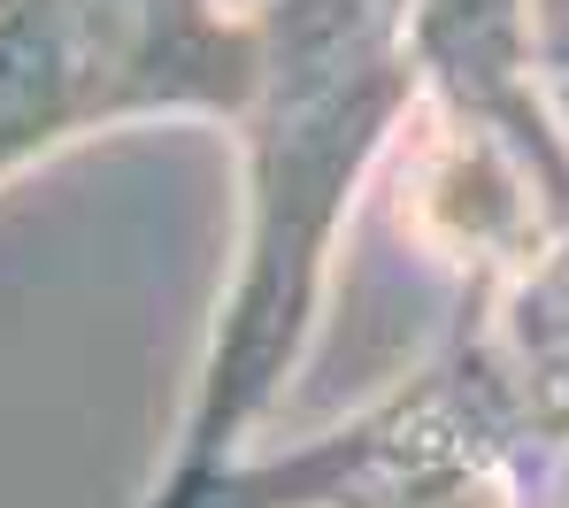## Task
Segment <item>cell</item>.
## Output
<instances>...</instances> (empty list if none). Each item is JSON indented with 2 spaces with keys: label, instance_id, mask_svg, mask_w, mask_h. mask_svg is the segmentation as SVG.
<instances>
[{
  "label": "cell",
  "instance_id": "cell-1",
  "mask_svg": "<svg viewBox=\"0 0 569 508\" xmlns=\"http://www.w3.org/2000/svg\"><path fill=\"white\" fill-rule=\"evenodd\" d=\"M392 23H400L392 0H262L247 16L254 93L239 116V131H247L239 278L216 316V347L200 362L178 455H170L147 508L231 470L239 431L262 416V401L292 370L339 208L355 201V178H362L370 147L385 139V116L408 86Z\"/></svg>",
  "mask_w": 569,
  "mask_h": 508
},
{
  "label": "cell",
  "instance_id": "cell-2",
  "mask_svg": "<svg viewBox=\"0 0 569 508\" xmlns=\"http://www.w3.org/2000/svg\"><path fill=\"white\" fill-rule=\"evenodd\" d=\"M254 93V31L223 0H0V186L147 116H223Z\"/></svg>",
  "mask_w": 569,
  "mask_h": 508
}]
</instances>
